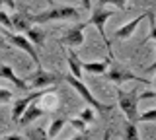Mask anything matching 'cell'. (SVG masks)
<instances>
[{"instance_id":"23","label":"cell","mask_w":156,"mask_h":140,"mask_svg":"<svg viewBox=\"0 0 156 140\" xmlns=\"http://www.w3.org/2000/svg\"><path fill=\"white\" fill-rule=\"evenodd\" d=\"M104 4H111L117 10H127V0H101Z\"/></svg>"},{"instance_id":"31","label":"cell","mask_w":156,"mask_h":140,"mask_svg":"<svg viewBox=\"0 0 156 140\" xmlns=\"http://www.w3.org/2000/svg\"><path fill=\"white\" fill-rule=\"evenodd\" d=\"M152 86H154V88H156V78H154V82H152Z\"/></svg>"},{"instance_id":"8","label":"cell","mask_w":156,"mask_h":140,"mask_svg":"<svg viewBox=\"0 0 156 140\" xmlns=\"http://www.w3.org/2000/svg\"><path fill=\"white\" fill-rule=\"evenodd\" d=\"M105 78L109 82H113V84H123V82H129V80H135V82H140V84H150L146 78H139V76H135L133 72H129L127 68H121V66H115V68H107L105 72Z\"/></svg>"},{"instance_id":"29","label":"cell","mask_w":156,"mask_h":140,"mask_svg":"<svg viewBox=\"0 0 156 140\" xmlns=\"http://www.w3.org/2000/svg\"><path fill=\"white\" fill-rule=\"evenodd\" d=\"M146 70H148V72H154V70H156V59H154V62H152V64H150Z\"/></svg>"},{"instance_id":"30","label":"cell","mask_w":156,"mask_h":140,"mask_svg":"<svg viewBox=\"0 0 156 140\" xmlns=\"http://www.w3.org/2000/svg\"><path fill=\"white\" fill-rule=\"evenodd\" d=\"M0 47H8V45H6V41H4V37H2V35H0Z\"/></svg>"},{"instance_id":"17","label":"cell","mask_w":156,"mask_h":140,"mask_svg":"<svg viewBox=\"0 0 156 140\" xmlns=\"http://www.w3.org/2000/svg\"><path fill=\"white\" fill-rule=\"evenodd\" d=\"M66 123H68V121H66V119H62V117H61V119H55V121L51 123V128L47 130V136H49V138H55L57 134L62 130V127H65Z\"/></svg>"},{"instance_id":"18","label":"cell","mask_w":156,"mask_h":140,"mask_svg":"<svg viewBox=\"0 0 156 140\" xmlns=\"http://www.w3.org/2000/svg\"><path fill=\"white\" fill-rule=\"evenodd\" d=\"M68 125H70L72 128H76L78 132H86V128H88V121H84L82 117H72V119H68Z\"/></svg>"},{"instance_id":"28","label":"cell","mask_w":156,"mask_h":140,"mask_svg":"<svg viewBox=\"0 0 156 140\" xmlns=\"http://www.w3.org/2000/svg\"><path fill=\"white\" fill-rule=\"evenodd\" d=\"M82 6H84V10L92 12V0H82Z\"/></svg>"},{"instance_id":"27","label":"cell","mask_w":156,"mask_h":140,"mask_svg":"<svg viewBox=\"0 0 156 140\" xmlns=\"http://www.w3.org/2000/svg\"><path fill=\"white\" fill-rule=\"evenodd\" d=\"M0 4H4L10 10H16V0H0Z\"/></svg>"},{"instance_id":"20","label":"cell","mask_w":156,"mask_h":140,"mask_svg":"<svg viewBox=\"0 0 156 140\" xmlns=\"http://www.w3.org/2000/svg\"><path fill=\"white\" fill-rule=\"evenodd\" d=\"M139 121H140V123H154V121H156V109L152 107V109L144 111V113H140Z\"/></svg>"},{"instance_id":"22","label":"cell","mask_w":156,"mask_h":140,"mask_svg":"<svg viewBox=\"0 0 156 140\" xmlns=\"http://www.w3.org/2000/svg\"><path fill=\"white\" fill-rule=\"evenodd\" d=\"M148 22H150V33H148V41H156V16H154V12L150 14Z\"/></svg>"},{"instance_id":"12","label":"cell","mask_w":156,"mask_h":140,"mask_svg":"<svg viewBox=\"0 0 156 140\" xmlns=\"http://www.w3.org/2000/svg\"><path fill=\"white\" fill-rule=\"evenodd\" d=\"M43 115H45V111L39 107V105H35V101H33V103L23 111V115H22V119H20L18 125H22V127H29L33 121H37L39 117H43Z\"/></svg>"},{"instance_id":"11","label":"cell","mask_w":156,"mask_h":140,"mask_svg":"<svg viewBox=\"0 0 156 140\" xmlns=\"http://www.w3.org/2000/svg\"><path fill=\"white\" fill-rule=\"evenodd\" d=\"M0 78H6L8 82H12V84L16 86V88H20V90H27L29 88L27 82L20 78L16 72L12 70V66H8V64H0Z\"/></svg>"},{"instance_id":"4","label":"cell","mask_w":156,"mask_h":140,"mask_svg":"<svg viewBox=\"0 0 156 140\" xmlns=\"http://www.w3.org/2000/svg\"><path fill=\"white\" fill-rule=\"evenodd\" d=\"M111 16H113V12L107 10V8L104 6V2H101L98 8H94V10H92V16H90V20H88V26H96V29H98V33H100V37L104 39L105 47H107L109 51H111V43H109V39H107V35H105V23L109 22ZM111 56H113V53H111Z\"/></svg>"},{"instance_id":"2","label":"cell","mask_w":156,"mask_h":140,"mask_svg":"<svg viewBox=\"0 0 156 140\" xmlns=\"http://www.w3.org/2000/svg\"><path fill=\"white\" fill-rule=\"evenodd\" d=\"M139 99H140L139 90L117 91V103H119V109L123 111L127 121H135V123L139 121Z\"/></svg>"},{"instance_id":"1","label":"cell","mask_w":156,"mask_h":140,"mask_svg":"<svg viewBox=\"0 0 156 140\" xmlns=\"http://www.w3.org/2000/svg\"><path fill=\"white\" fill-rule=\"evenodd\" d=\"M80 18V12L72 6H53L49 10H43L31 16L33 23H47V22H66V20H78Z\"/></svg>"},{"instance_id":"15","label":"cell","mask_w":156,"mask_h":140,"mask_svg":"<svg viewBox=\"0 0 156 140\" xmlns=\"http://www.w3.org/2000/svg\"><path fill=\"white\" fill-rule=\"evenodd\" d=\"M26 35L35 47H41L43 43H45V31H43L41 27H37V23H33V26L29 27V29L26 31Z\"/></svg>"},{"instance_id":"24","label":"cell","mask_w":156,"mask_h":140,"mask_svg":"<svg viewBox=\"0 0 156 140\" xmlns=\"http://www.w3.org/2000/svg\"><path fill=\"white\" fill-rule=\"evenodd\" d=\"M26 136H27V138H43V136H47V130H43V128L27 130V132H26Z\"/></svg>"},{"instance_id":"25","label":"cell","mask_w":156,"mask_h":140,"mask_svg":"<svg viewBox=\"0 0 156 140\" xmlns=\"http://www.w3.org/2000/svg\"><path fill=\"white\" fill-rule=\"evenodd\" d=\"M0 23H2L6 29H10V27H12V16H8L6 12L0 10Z\"/></svg>"},{"instance_id":"9","label":"cell","mask_w":156,"mask_h":140,"mask_svg":"<svg viewBox=\"0 0 156 140\" xmlns=\"http://www.w3.org/2000/svg\"><path fill=\"white\" fill-rule=\"evenodd\" d=\"M57 80H58V78H57V74H53V72H47V70H43L41 66H39V68L27 78V86H29V88L39 90V88H47V86H53Z\"/></svg>"},{"instance_id":"19","label":"cell","mask_w":156,"mask_h":140,"mask_svg":"<svg viewBox=\"0 0 156 140\" xmlns=\"http://www.w3.org/2000/svg\"><path fill=\"white\" fill-rule=\"evenodd\" d=\"M125 138H139V130H136V123L135 121H127V125H125Z\"/></svg>"},{"instance_id":"3","label":"cell","mask_w":156,"mask_h":140,"mask_svg":"<svg viewBox=\"0 0 156 140\" xmlns=\"http://www.w3.org/2000/svg\"><path fill=\"white\" fill-rule=\"evenodd\" d=\"M65 80L68 82V86H72V88H74L78 94H80V97L84 99L86 103L90 105V107H94L96 111H100V113H105L107 109H111V107H107V105H104L101 101H98V99L94 97V94L88 90V86H86L80 78H76L74 74H66V76H65Z\"/></svg>"},{"instance_id":"26","label":"cell","mask_w":156,"mask_h":140,"mask_svg":"<svg viewBox=\"0 0 156 140\" xmlns=\"http://www.w3.org/2000/svg\"><path fill=\"white\" fill-rule=\"evenodd\" d=\"M80 117L84 119V121H88V123H90V121L94 119V111H92V109H84V111L80 113Z\"/></svg>"},{"instance_id":"6","label":"cell","mask_w":156,"mask_h":140,"mask_svg":"<svg viewBox=\"0 0 156 140\" xmlns=\"http://www.w3.org/2000/svg\"><path fill=\"white\" fill-rule=\"evenodd\" d=\"M4 37H6V39L12 43L14 47H18L20 51H23L26 55L31 56L33 64H35L37 68L41 66V59H39V53H37V49H35V45H33V43L27 39V35H20V33H16V35H14V33H10V31H4Z\"/></svg>"},{"instance_id":"7","label":"cell","mask_w":156,"mask_h":140,"mask_svg":"<svg viewBox=\"0 0 156 140\" xmlns=\"http://www.w3.org/2000/svg\"><path fill=\"white\" fill-rule=\"evenodd\" d=\"M86 26H88V22H82V23H78V26L70 27L62 37H58V43L70 47V49H78V47H82V45H84V29H86Z\"/></svg>"},{"instance_id":"13","label":"cell","mask_w":156,"mask_h":140,"mask_svg":"<svg viewBox=\"0 0 156 140\" xmlns=\"http://www.w3.org/2000/svg\"><path fill=\"white\" fill-rule=\"evenodd\" d=\"M109 64L111 62L109 60H92V62H82V68H84L88 74H100V76H104L105 72H107V68H109Z\"/></svg>"},{"instance_id":"10","label":"cell","mask_w":156,"mask_h":140,"mask_svg":"<svg viewBox=\"0 0 156 140\" xmlns=\"http://www.w3.org/2000/svg\"><path fill=\"white\" fill-rule=\"evenodd\" d=\"M150 14H152V12H144V14H140V16H136L135 18V20H131V22H127L125 23V26H121V27H117V29H115V33H113V35L117 37V39H129V37L131 35H133V33H135V29H136V27H139V23L140 22H143V20H148V18H150Z\"/></svg>"},{"instance_id":"16","label":"cell","mask_w":156,"mask_h":140,"mask_svg":"<svg viewBox=\"0 0 156 140\" xmlns=\"http://www.w3.org/2000/svg\"><path fill=\"white\" fill-rule=\"evenodd\" d=\"M66 60H68V68H70V74H74L76 78H82V60L76 56V53H68V56H66Z\"/></svg>"},{"instance_id":"21","label":"cell","mask_w":156,"mask_h":140,"mask_svg":"<svg viewBox=\"0 0 156 140\" xmlns=\"http://www.w3.org/2000/svg\"><path fill=\"white\" fill-rule=\"evenodd\" d=\"M14 99V94L6 88H0V105H6Z\"/></svg>"},{"instance_id":"14","label":"cell","mask_w":156,"mask_h":140,"mask_svg":"<svg viewBox=\"0 0 156 140\" xmlns=\"http://www.w3.org/2000/svg\"><path fill=\"white\" fill-rule=\"evenodd\" d=\"M31 26H33L31 16H27V14H20V12H16V14L12 16V27H14L16 31H27Z\"/></svg>"},{"instance_id":"5","label":"cell","mask_w":156,"mask_h":140,"mask_svg":"<svg viewBox=\"0 0 156 140\" xmlns=\"http://www.w3.org/2000/svg\"><path fill=\"white\" fill-rule=\"evenodd\" d=\"M45 94H53V90H47V88H39L37 91H31L29 95H26V97H20L14 101V105H12V123H20V119H22V115H23V111H26L29 105L33 103V101H37V99H41Z\"/></svg>"}]
</instances>
